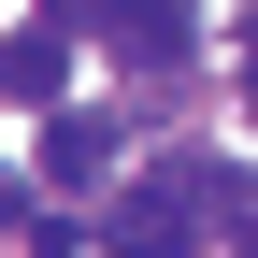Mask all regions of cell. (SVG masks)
I'll use <instances>...</instances> for the list:
<instances>
[{
  "instance_id": "3",
  "label": "cell",
  "mask_w": 258,
  "mask_h": 258,
  "mask_svg": "<svg viewBox=\"0 0 258 258\" xmlns=\"http://www.w3.org/2000/svg\"><path fill=\"white\" fill-rule=\"evenodd\" d=\"M43 172H57V186H101V172H115V115L57 101V115H43Z\"/></svg>"
},
{
  "instance_id": "5",
  "label": "cell",
  "mask_w": 258,
  "mask_h": 258,
  "mask_svg": "<svg viewBox=\"0 0 258 258\" xmlns=\"http://www.w3.org/2000/svg\"><path fill=\"white\" fill-rule=\"evenodd\" d=\"M244 115H258V72H244Z\"/></svg>"
},
{
  "instance_id": "1",
  "label": "cell",
  "mask_w": 258,
  "mask_h": 258,
  "mask_svg": "<svg viewBox=\"0 0 258 258\" xmlns=\"http://www.w3.org/2000/svg\"><path fill=\"white\" fill-rule=\"evenodd\" d=\"M186 29H201V0H115V15H101V43H115V57H144V72H172V57H186Z\"/></svg>"
},
{
  "instance_id": "6",
  "label": "cell",
  "mask_w": 258,
  "mask_h": 258,
  "mask_svg": "<svg viewBox=\"0 0 258 258\" xmlns=\"http://www.w3.org/2000/svg\"><path fill=\"white\" fill-rule=\"evenodd\" d=\"M244 258H258V215H244Z\"/></svg>"
},
{
  "instance_id": "4",
  "label": "cell",
  "mask_w": 258,
  "mask_h": 258,
  "mask_svg": "<svg viewBox=\"0 0 258 258\" xmlns=\"http://www.w3.org/2000/svg\"><path fill=\"white\" fill-rule=\"evenodd\" d=\"M43 15H57V29H72V15H115V0H43Z\"/></svg>"
},
{
  "instance_id": "2",
  "label": "cell",
  "mask_w": 258,
  "mask_h": 258,
  "mask_svg": "<svg viewBox=\"0 0 258 258\" xmlns=\"http://www.w3.org/2000/svg\"><path fill=\"white\" fill-rule=\"evenodd\" d=\"M57 86H72V43H57V15H43V29H15V43H0V101L57 115Z\"/></svg>"
}]
</instances>
